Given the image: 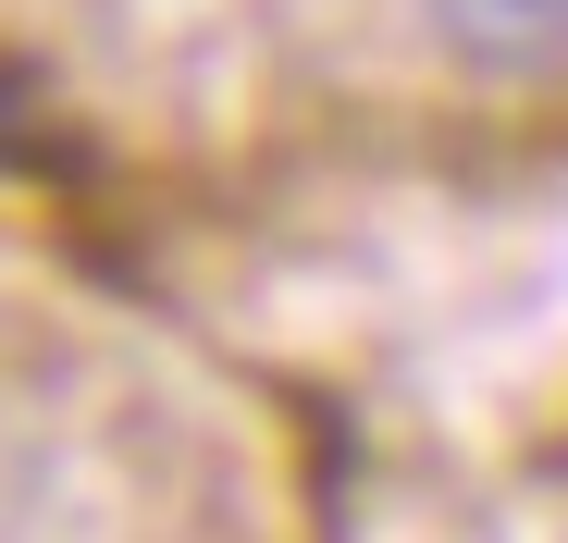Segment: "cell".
Wrapping results in <instances>:
<instances>
[{"mask_svg": "<svg viewBox=\"0 0 568 543\" xmlns=\"http://www.w3.org/2000/svg\"><path fill=\"white\" fill-rule=\"evenodd\" d=\"M433 38L483 74H568V0H433Z\"/></svg>", "mask_w": 568, "mask_h": 543, "instance_id": "obj_1", "label": "cell"}]
</instances>
